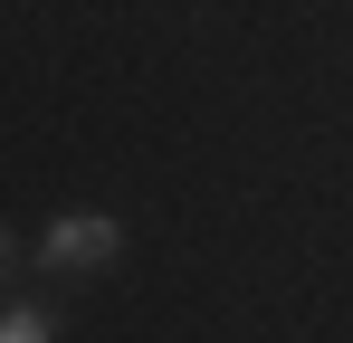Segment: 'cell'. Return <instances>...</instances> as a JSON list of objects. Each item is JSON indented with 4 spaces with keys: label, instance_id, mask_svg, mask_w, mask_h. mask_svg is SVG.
Wrapping results in <instances>:
<instances>
[{
    "label": "cell",
    "instance_id": "3",
    "mask_svg": "<svg viewBox=\"0 0 353 343\" xmlns=\"http://www.w3.org/2000/svg\"><path fill=\"white\" fill-rule=\"evenodd\" d=\"M0 267H10V229H0Z\"/></svg>",
    "mask_w": 353,
    "mask_h": 343
},
{
    "label": "cell",
    "instance_id": "2",
    "mask_svg": "<svg viewBox=\"0 0 353 343\" xmlns=\"http://www.w3.org/2000/svg\"><path fill=\"white\" fill-rule=\"evenodd\" d=\"M0 343H48V315H29V305H10V315H0Z\"/></svg>",
    "mask_w": 353,
    "mask_h": 343
},
{
    "label": "cell",
    "instance_id": "1",
    "mask_svg": "<svg viewBox=\"0 0 353 343\" xmlns=\"http://www.w3.org/2000/svg\"><path fill=\"white\" fill-rule=\"evenodd\" d=\"M115 248H124V229L105 220V210H67V220L48 229V238H39V258H48L58 277H67V267H105Z\"/></svg>",
    "mask_w": 353,
    "mask_h": 343
}]
</instances>
